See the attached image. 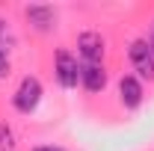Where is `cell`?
Listing matches in <instances>:
<instances>
[{
	"instance_id": "obj_1",
	"label": "cell",
	"mask_w": 154,
	"mask_h": 151,
	"mask_svg": "<svg viewBox=\"0 0 154 151\" xmlns=\"http://www.w3.org/2000/svg\"><path fill=\"white\" fill-rule=\"evenodd\" d=\"M38 101H42V83H38V77L27 74V77L18 83L15 95H12V104H15V110H18V113L30 116V113L38 107Z\"/></svg>"
},
{
	"instance_id": "obj_2",
	"label": "cell",
	"mask_w": 154,
	"mask_h": 151,
	"mask_svg": "<svg viewBox=\"0 0 154 151\" xmlns=\"http://www.w3.org/2000/svg\"><path fill=\"white\" fill-rule=\"evenodd\" d=\"M54 74H57L62 89H74L80 83V65H77V57L71 51H65V48L57 51V57H54Z\"/></svg>"
},
{
	"instance_id": "obj_3",
	"label": "cell",
	"mask_w": 154,
	"mask_h": 151,
	"mask_svg": "<svg viewBox=\"0 0 154 151\" xmlns=\"http://www.w3.org/2000/svg\"><path fill=\"white\" fill-rule=\"evenodd\" d=\"M128 57H131V65H134V71L139 77L154 80V48H151V42L134 39L131 48H128Z\"/></svg>"
},
{
	"instance_id": "obj_4",
	"label": "cell",
	"mask_w": 154,
	"mask_h": 151,
	"mask_svg": "<svg viewBox=\"0 0 154 151\" xmlns=\"http://www.w3.org/2000/svg\"><path fill=\"white\" fill-rule=\"evenodd\" d=\"M142 98H145L142 80L136 74H122V80H119V101H122V107L125 110H136L142 104Z\"/></svg>"
},
{
	"instance_id": "obj_5",
	"label": "cell",
	"mask_w": 154,
	"mask_h": 151,
	"mask_svg": "<svg viewBox=\"0 0 154 151\" xmlns=\"http://www.w3.org/2000/svg\"><path fill=\"white\" fill-rule=\"evenodd\" d=\"M104 36L95 33V30H86L77 36V54L86 59V62H101L104 59Z\"/></svg>"
},
{
	"instance_id": "obj_6",
	"label": "cell",
	"mask_w": 154,
	"mask_h": 151,
	"mask_svg": "<svg viewBox=\"0 0 154 151\" xmlns=\"http://www.w3.org/2000/svg\"><path fill=\"white\" fill-rule=\"evenodd\" d=\"M80 83H83V89L86 92H104V86H107V71H104V65L101 62H86V65H80Z\"/></svg>"
},
{
	"instance_id": "obj_7",
	"label": "cell",
	"mask_w": 154,
	"mask_h": 151,
	"mask_svg": "<svg viewBox=\"0 0 154 151\" xmlns=\"http://www.w3.org/2000/svg\"><path fill=\"white\" fill-rule=\"evenodd\" d=\"M24 15H27V21L36 27L38 33H48V30L54 27V21H57V12H54L51 6H45V3H30V6L24 9Z\"/></svg>"
},
{
	"instance_id": "obj_8",
	"label": "cell",
	"mask_w": 154,
	"mask_h": 151,
	"mask_svg": "<svg viewBox=\"0 0 154 151\" xmlns=\"http://www.w3.org/2000/svg\"><path fill=\"white\" fill-rule=\"evenodd\" d=\"M0 151H15V136L6 122H0Z\"/></svg>"
},
{
	"instance_id": "obj_9",
	"label": "cell",
	"mask_w": 154,
	"mask_h": 151,
	"mask_svg": "<svg viewBox=\"0 0 154 151\" xmlns=\"http://www.w3.org/2000/svg\"><path fill=\"white\" fill-rule=\"evenodd\" d=\"M9 71H12V62H9V54L0 48V80L3 77H9Z\"/></svg>"
},
{
	"instance_id": "obj_10",
	"label": "cell",
	"mask_w": 154,
	"mask_h": 151,
	"mask_svg": "<svg viewBox=\"0 0 154 151\" xmlns=\"http://www.w3.org/2000/svg\"><path fill=\"white\" fill-rule=\"evenodd\" d=\"M33 151H65V148H59V145H38V148H33Z\"/></svg>"
},
{
	"instance_id": "obj_11",
	"label": "cell",
	"mask_w": 154,
	"mask_h": 151,
	"mask_svg": "<svg viewBox=\"0 0 154 151\" xmlns=\"http://www.w3.org/2000/svg\"><path fill=\"white\" fill-rule=\"evenodd\" d=\"M6 36V24H3V21H0V39Z\"/></svg>"
},
{
	"instance_id": "obj_12",
	"label": "cell",
	"mask_w": 154,
	"mask_h": 151,
	"mask_svg": "<svg viewBox=\"0 0 154 151\" xmlns=\"http://www.w3.org/2000/svg\"><path fill=\"white\" fill-rule=\"evenodd\" d=\"M151 48H154V36H151Z\"/></svg>"
}]
</instances>
